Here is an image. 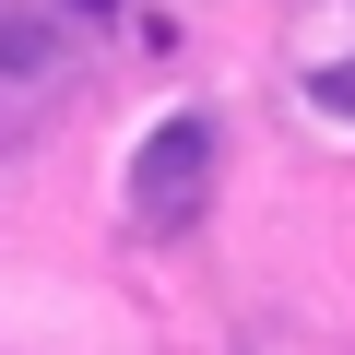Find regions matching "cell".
<instances>
[{
  "mask_svg": "<svg viewBox=\"0 0 355 355\" xmlns=\"http://www.w3.org/2000/svg\"><path fill=\"white\" fill-rule=\"evenodd\" d=\"M202 190H214V119H202V107H178V119H154L142 154H130V202H142L154 225H190Z\"/></svg>",
  "mask_w": 355,
  "mask_h": 355,
  "instance_id": "1",
  "label": "cell"
},
{
  "mask_svg": "<svg viewBox=\"0 0 355 355\" xmlns=\"http://www.w3.org/2000/svg\"><path fill=\"white\" fill-rule=\"evenodd\" d=\"M71 12H119V0H71Z\"/></svg>",
  "mask_w": 355,
  "mask_h": 355,
  "instance_id": "4",
  "label": "cell"
},
{
  "mask_svg": "<svg viewBox=\"0 0 355 355\" xmlns=\"http://www.w3.org/2000/svg\"><path fill=\"white\" fill-rule=\"evenodd\" d=\"M308 95H320L331 119H355V60H331V71H308Z\"/></svg>",
  "mask_w": 355,
  "mask_h": 355,
  "instance_id": "3",
  "label": "cell"
},
{
  "mask_svg": "<svg viewBox=\"0 0 355 355\" xmlns=\"http://www.w3.org/2000/svg\"><path fill=\"white\" fill-rule=\"evenodd\" d=\"M48 60H60V24L24 12V0H0V83H36Z\"/></svg>",
  "mask_w": 355,
  "mask_h": 355,
  "instance_id": "2",
  "label": "cell"
}]
</instances>
